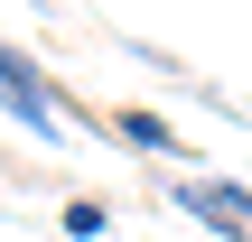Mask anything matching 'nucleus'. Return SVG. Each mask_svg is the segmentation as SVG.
<instances>
[{
  "label": "nucleus",
  "mask_w": 252,
  "mask_h": 242,
  "mask_svg": "<svg viewBox=\"0 0 252 242\" xmlns=\"http://www.w3.org/2000/svg\"><path fill=\"white\" fill-rule=\"evenodd\" d=\"M206 196H215V215H234V224L252 233V187H234V177H206Z\"/></svg>",
  "instance_id": "obj_4"
},
{
  "label": "nucleus",
  "mask_w": 252,
  "mask_h": 242,
  "mask_svg": "<svg viewBox=\"0 0 252 242\" xmlns=\"http://www.w3.org/2000/svg\"><path fill=\"white\" fill-rule=\"evenodd\" d=\"M112 140H122V149H150V159H178V121H159V112H140V103L112 112Z\"/></svg>",
  "instance_id": "obj_2"
},
{
  "label": "nucleus",
  "mask_w": 252,
  "mask_h": 242,
  "mask_svg": "<svg viewBox=\"0 0 252 242\" xmlns=\"http://www.w3.org/2000/svg\"><path fill=\"white\" fill-rule=\"evenodd\" d=\"M0 112H9L28 140H56V84H47V65L19 56L9 37H0Z\"/></svg>",
  "instance_id": "obj_1"
},
{
  "label": "nucleus",
  "mask_w": 252,
  "mask_h": 242,
  "mask_svg": "<svg viewBox=\"0 0 252 242\" xmlns=\"http://www.w3.org/2000/svg\"><path fill=\"white\" fill-rule=\"evenodd\" d=\"M168 205H178L187 224H206L215 242H252L243 224H234V215H215V196H206V177H178V187H168Z\"/></svg>",
  "instance_id": "obj_3"
},
{
  "label": "nucleus",
  "mask_w": 252,
  "mask_h": 242,
  "mask_svg": "<svg viewBox=\"0 0 252 242\" xmlns=\"http://www.w3.org/2000/svg\"><path fill=\"white\" fill-rule=\"evenodd\" d=\"M65 233H75V242H94V233H112V215H103L94 196H75V205H65Z\"/></svg>",
  "instance_id": "obj_5"
}]
</instances>
